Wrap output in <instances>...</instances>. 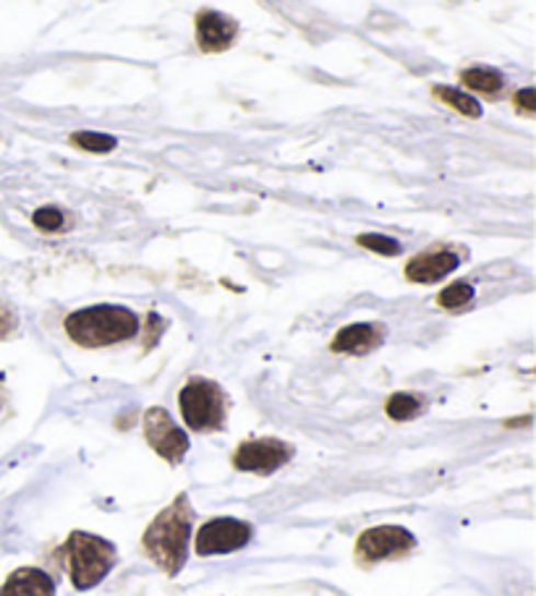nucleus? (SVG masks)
<instances>
[{
	"label": "nucleus",
	"mask_w": 536,
	"mask_h": 596,
	"mask_svg": "<svg viewBox=\"0 0 536 596\" xmlns=\"http://www.w3.org/2000/svg\"><path fill=\"white\" fill-rule=\"evenodd\" d=\"M192 537V505L186 494H179L160 516L147 526L141 547L168 575H175L186 562V547Z\"/></svg>",
	"instance_id": "obj_1"
},
{
	"label": "nucleus",
	"mask_w": 536,
	"mask_h": 596,
	"mask_svg": "<svg viewBox=\"0 0 536 596\" xmlns=\"http://www.w3.org/2000/svg\"><path fill=\"white\" fill-rule=\"evenodd\" d=\"M141 330L139 317L126 307L100 303L69 314L66 333L81 348H105V345L132 341Z\"/></svg>",
	"instance_id": "obj_2"
},
{
	"label": "nucleus",
	"mask_w": 536,
	"mask_h": 596,
	"mask_svg": "<svg viewBox=\"0 0 536 596\" xmlns=\"http://www.w3.org/2000/svg\"><path fill=\"white\" fill-rule=\"evenodd\" d=\"M66 554H69L71 581L79 592L98 586L115 565V547L103 537H94L87 531H73L66 541Z\"/></svg>",
	"instance_id": "obj_3"
},
{
	"label": "nucleus",
	"mask_w": 536,
	"mask_h": 596,
	"mask_svg": "<svg viewBox=\"0 0 536 596\" xmlns=\"http://www.w3.org/2000/svg\"><path fill=\"white\" fill-rule=\"evenodd\" d=\"M181 416L189 429L217 432L226 424V392L213 379H189L179 392Z\"/></svg>",
	"instance_id": "obj_4"
},
{
	"label": "nucleus",
	"mask_w": 536,
	"mask_h": 596,
	"mask_svg": "<svg viewBox=\"0 0 536 596\" xmlns=\"http://www.w3.org/2000/svg\"><path fill=\"white\" fill-rule=\"evenodd\" d=\"M145 437L149 447L173 466L181 463L189 450L186 432H183L171 419V413L160 409V405H152V409L145 413Z\"/></svg>",
	"instance_id": "obj_5"
},
{
	"label": "nucleus",
	"mask_w": 536,
	"mask_h": 596,
	"mask_svg": "<svg viewBox=\"0 0 536 596\" xmlns=\"http://www.w3.org/2000/svg\"><path fill=\"white\" fill-rule=\"evenodd\" d=\"M251 541V526L239 518H213L196 534V552L202 558L213 554H228L243 550Z\"/></svg>",
	"instance_id": "obj_6"
},
{
	"label": "nucleus",
	"mask_w": 536,
	"mask_h": 596,
	"mask_svg": "<svg viewBox=\"0 0 536 596\" xmlns=\"http://www.w3.org/2000/svg\"><path fill=\"white\" fill-rule=\"evenodd\" d=\"M417 547V539L403 526H377L366 528L356 541V554L362 562H379L388 558H400Z\"/></svg>",
	"instance_id": "obj_7"
},
{
	"label": "nucleus",
	"mask_w": 536,
	"mask_h": 596,
	"mask_svg": "<svg viewBox=\"0 0 536 596\" xmlns=\"http://www.w3.org/2000/svg\"><path fill=\"white\" fill-rule=\"evenodd\" d=\"M290 456H294V447L281 439H249L233 452V466L247 473H275L288 463Z\"/></svg>",
	"instance_id": "obj_8"
},
{
	"label": "nucleus",
	"mask_w": 536,
	"mask_h": 596,
	"mask_svg": "<svg viewBox=\"0 0 536 596\" xmlns=\"http://www.w3.org/2000/svg\"><path fill=\"white\" fill-rule=\"evenodd\" d=\"M196 26V45L202 53H223L239 37V22L230 19L228 13L202 9L194 19Z\"/></svg>",
	"instance_id": "obj_9"
},
{
	"label": "nucleus",
	"mask_w": 536,
	"mask_h": 596,
	"mask_svg": "<svg viewBox=\"0 0 536 596\" xmlns=\"http://www.w3.org/2000/svg\"><path fill=\"white\" fill-rule=\"evenodd\" d=\"M385 330L383 324L375 322H356L349 328L338 330V335L332 337L330 348L332 354H351V356H364L369 351H375L383 345Z\"/></svg>",
	"instance_id": "obj_10"
},
{
	"label": "nucleus",
	"mask_w": 536,
	"mask_h": 596,
	"mask_svg": "<svg viewBox=\"0 0 536 596\" xmlns=\"http://www.w3.org/2000/svg\"><path fill=\"white\" fill-rule=\"evenodd\" d=\"M458 267V256L447 249H437V252H424L417 254L413 260L406 264V277L411 283H422V286H430V283L443 280Z\"/></svg>",
	"instance_id": "obj_11"
},
{
	"label": "nucleus",
	"mask_w": 536,
	"mask_h": 596,
	"mask_svg": "<svg viewBox=\"0 0 536 596\" xmlns=\"http://www.w3.org/2000/svg\"><path fill=\"white\" fill-rule=\"evenodd\" d=\"M0 596H56V581L37 568H22L0 586Z\"/></svg>",
	"instance_id": "obj_12"
},
{
	"label": "nucleus",
	"mask_w": 536,
	"mask_h": 596,
	"mask_svg": "<svg viewBox=\"0 0 536 596\" xmlns=\"http://www.w3.org/2000/svg\"><path fill=\"white\" fill-rule=\"evenodd\" d=\"M460 81L474 92H484V94H494L505 87V77L500 71L490 69V66H474V69L460 71Z\"/></svg>",
	"instance_id": "obj_13"
},
{
	"label": "nucleus",
	"mask_w": 536,
	"mask_h": 596,
	"mask_svg": "<svg viewBox=\"0 0 536 596\" xmlns=\"http://www.w3.org/2000/svg\"><path fill=\"white\" fill-rule=\"evenodd\" d=\"M432 94L440 100V103L453 107V111H458L460 115H466V118H481V105L471 98V94L453 90V87H443V84L432 87Z\"/></svg>",
	"instance_id": "obj_14"
},
{
	"label": "nucleus",
	"mask_w": 536,
	"mask_h": 596,
	"mask_svg": "<svg viewBox=\"0 0 536 596\" xmlns=\"http://www.w3.org/2000/svg\"><path fill=\"white\" fill-rule=\"evenodd\" d=\"M385 411H388V416L396 419V422H409V419L422 413V403H419V398L411 396V392H396V396L385 403Z\"/></svg>",
	"instance_id": "obj_15"
},
{
	"label": "nucleus",
	"mask_w": 536,
	"mask_h": 596,
	"mask_svg": "<svg viewBox=\"0 0 536 596\" xmlns=\"http://www.w3.org/2000/svg\"><path fill=\"white\" fill-rule=\"evenodd\" d=\"M71 145L79 149H87V152H113L115 147H118V139L111 137V134H94V131H79L71 134Z\"/></svg>",
	"instance_id": "obj_16"
},
{
	"label": "nucleus",
	"mask_w": 536,
	"mask_h": 596,
	"mask_svg": "<svg viewBox=\"0 0 536 596\" xmlns=\"http://www.w3.org/2000/svg\"><path fill=\"white\" fill-rule=\"evenodd\" d=\"M471 298H474L471 283H453V286L440 290L437 303L443 309H460V307H466V303H471Z\"/></svg>",
	"instance_id": "obj_17"
},
{
	"label": "nucleus",
	"mask_w": 536,
	"mask_h": 596,
	"mask_svg": "<svg viewBox=\"0 0 536 596\" xmlns=\"http://www.w3.org/2000/svg\"><path fill=\"white\" fill-rule=\"evenodd\" d=\"M358 247L369 249V252L383 254V256H398L400 254V243L390 236H379V233H362L356 239Z\"/></svg>",
	"instance_id": "obj_18"
},
{
	"label": "nucleus",
	"mask_w": 536,
	"mask_h": 596,
	"mask_svg": "<svg viewBox=\"0 0 536 596\" xmlns=\"http://www.w3.org/2000/svg\"><path fill=\"white\" fill-rule=\"evenodd\" d=\"M35 226L39 230H60L64 228V213H60V209L56 207H43V209H37L35 213Z\"/></svg>",
	"instance_id": "obj_19"
},
{
	"label": "nucleus",
	"mask_w": 536,
	"mask_h": 596,
	"mask_svg": "<svg viewBox=\"0 0 536 596\" xmlns=\"http://www.w3.org/2000/svg\"><path fill=\"white\" fill-rule=\"evenodd\" d=\"M513 105H515V111H518L521 115H526V118L536 115V90L534 87H526V90L515 92Z\"/></svg>",
	"instance_id": "obj_20"
},
{
	"label": "nucleus",
	"mask_w": 536,
	"mask_h": 596,
	"mask_svg": "<svg viewBox=\"0 0 536 596\" xmlns=\"http://www.w3.org/2000/svg\"><path fill=\"white\" fill-rule=\"evenodd\" d=\"M13 330H16V314H13L9 303L0 301V341H5Z\"/></svg>",
	"instance_id": "obj_21"
}]
</instances>
